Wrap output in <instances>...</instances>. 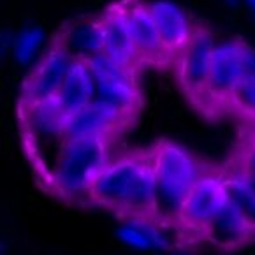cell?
Instances as JSON below:
<instances>
[{"label":"cell","instance_id":"6da1fadb","mask_svg":"<svg viewBox=\"0 0 255 255\" xmlns=\"http://www.w3.org/2000/svg\"><path fill=\"white\" fill-rule=\"evenodd\" d=\"M111 143L113 137L104 135L65 139L48 188L67 203L88 201L92 185L111 160Z\"/></svg>","mask_w":255,"mask_h":255},{"label":"cell","instance_id":"7a4b0ae2","mask_svg":"<svg viewBox=\"0 0 255 255\" xmlns=\"http://www.w3.org/2000/svg\"><path fill=\"white\" fill-rule=\"evenodd\" d=\"M208 169L187 148L174 141L164 139L155 144L153 171L157 180L158 220L178 222L188 192Z\"/></svg>","mask_w":255,"mask_h":255},{"label":"cell","instance_id":"3957f363","mask_svg":"<svg viewBox=\"0 0 255 255\" xmlns=\"http://www.w3.org/2000/svg\"><path fill=\"white\" fill-rule=\"evenodd\" d=\"M67 113L64 111L58 99L49 97L34 104H19V122L25 148L28 153H34L32 164L37 167L41 162L42 150L46 146H64Z\"/></svg>","mask_w":255,"mask_h":255},{"label":"cell","instance_id":"277c9868","mask_svg":"<svg viewBox=\"0 0 255 255\" xmlns=\"http://www.w3.org/2000/svg\"><path fill=\"white\" fill-rule=\"evenodd\" d=\"M150 153L151 148L128 151L117 158H111L92 185L88 203L120 215L127 203L135 176L148 160Z\"/></svg>","mask_w":255,"mask_h":255},{"label":"cell","instance_id":"5b68a950","mask_svg":"<svg viewBox=\"0 0 255 255\" xmlns=\"http://www.w3.org/2000/svg\"><path fill=\"white\" fill-rule=\"evenodd\" d=\"M87 62L95 76V102L111 106L132 118L137 117L143 106L137 76L109 60L104 53L90 56Z\"/></svg>","mask_w":255,"mask_h":255},{"label":"cell","instance_id":"8992f818","mask_svg":"<svg viewBox=\"0 0 255 255\" xmlns=\"http://www.w3.org/2000/svg\"><path fill=\"white\" fill-rule=\"evenodd\" d=\"M227 199L229 195L225 188V174L208 169L188 192L178 217V224L187 234H197L203 240L204 231L224 208Z\"/></svg>","mask_w":255,"mask_h":255},{"label":"cell","instance_id":"52a82bcc","mask_svg":"<svg viewBox=\"0 0 255 255\" xmlns=\"http://www.w3.org/2000/svg\"><path fill=\"white\" fill-rule=\"evenodd\" d=\"M72 60L74 56L64 44L62 35L56 34L49 42L48 49L39 58L37 65L26 76L19 104H34V102L55 97L60 90Z\"/></svg>","mask_w":255,"mask_h":255},{"label":"cell","instance_id":"ba28073f","mask_svg":"<svg viewBox=\"0 0 255 255\" xmlns=\"http://www.w3.org/2000/svg\"><path fill=\"white\" fill-rule=\"evenodd\" d=\"M215 39L204 26L195 25L190 42L178 58V79L185 95L197 108H203L208 79L211 72V60L215 51Z\"/></svg>","mask_w":255,"mask_h":255},{"label":"cell","instance_id":"9c48e42d","mask_svg":"<svg viewBox=\"0 0 255 255\" xmlns=\"http://www.w3.org/2000/svg\"><path fill=\"white\" fill-rule=\"evenodd\" d=\"M243 44L241 39H233L215 46L206 95L201 109H217L231 104L234 88L247 76L243 64Z\"/></svg>","mask_w":255,"mask_h":255},{"label":"cell","instance_id":"30bf717a","mask_svg":"<svg viewBox=\"0 0 255 255\" xmlns=\"http://www.w3.org/2000/svg\"><path fill=\"white\" fill-rule=\"evenodd\" d=\"M102 21V53L109 60L122 65L127 71L137 76L139 69L143 67L141 56L135 48L130 26L127 21L124 4H113L101 14Z\"/></svg>","mask_w":255,"mask_h":255},{"label":"cell","instance_id":"8fae6325","mask_svg":"<svg viewBox=\"0 0 255 255\" xmlns=\"http://www.w3.org/2000/svg\"><path fill=\"white\" fill-rule=\"evenodd\" d=\"M122 4H124L128 26H130L132 37H134L135 48H137L143 65H158L160 67V65L173 64L167 51L162 46L150 4L143 0H122Z\"/></svg>","mask_w":255,"mask_h":255},{"label":"cell","instance_id":"7c38bea8","mask_svg":"<svg viewBox=\"0 0 255 255\" xmlns=\"http://www.w3.org/2000/svg\"><path fill=\"white\" fill-rule=\"evenodd\" d=\"M134 120L135 118L128 117L111 106L94 101L87 108L79 109L78 113L67 118L65 135L67 139L92 137V135H104V137L115 139Z\"/></svg>","mask_w":255,"mask_h":255},{"label":"cell","instance_id":"4fadbf2b","mask_svg":"<svg viewBox=\"0 0 255 255\" xmlns=\"http://www.w3.org/2000/svg\"><path fill=\"white\" fill-rule=\"evenodd\" d=\"M203 240L217 247L218 250L234 252L255 240V227L245 217L243 211L233 201L227 199L224 208L204 231Z\"/></svg>","mask_w":255,"mask_h":255},{"label":"cell","instance_id":"5bb4252c","mask_svg":"<svg viewBox=\"0 0 255 255\" xmlns=\"http://www.w3.org/2000/svg\"><path fill=\"white\" fill-rule=\"evenodd\" d=\"M150 9L155 23H157L162 46L167 51L171 62L176 64L194 35L195 25H192L183 9L167 0L151 2Z\"/></svg>","mask_w":255,"mask_h":255},{"label":"cell","instance_id":"9a60e30c","mask_svg":"<svg viewBox=\"0 0 255 255\" xmlns=\"http://www.w3.org/2000/svg\"><path fill=\"white\" fill-rule=\"evenodd\" d=\"M178 222H162L158 218H125L118 238L135 250H164L169 252L178 247L176 236L171 231L176 229Z\"/></svg>","mask_w":255,"mask_h":255},{"label":"cell","instance_id":"2e32d148","mask_svg":"<svg viewBox=\"0 0 255 255\" xmlns=\"http://www.w3.org/2000/svg\"><path fill=\"white\" fill-rule=\"evenodd\" d=\"M56 99L62 104L67 117L87 108L95 101V76L87 58H74L64 78Z\"/></svg>","mask_w":255,"mask_h":255},{"label":"cell","instance_id":"e0dca14e","mask_svg":"<svg viewBox=\"0 0 255 255\" xmlns=\"http://www.w3.org/2000/svg\"><path fill=\"white\" fill-rule=\"evenodd\" d=\"M118 217L122 220L132 217L139 218H157V180L153 171V148L141 167L135 181L130 188V194L127 197V203Z\"/></svg>","mask_w":255,"mask_h":255},{"label":"cell","instance_id":"ac0fdd59","mask_svg":"<svg viewBox=\"0 0 255 255\" xmlns=\"http://www.w3.org/2000/svg\"><path fill=\"white\" fill-rule=\"evenodd\" d=\"M62 41L74 58H90L102 53V21L101 16L79 19L58 30Z\"/></svg>","mask_w":255,"mask_h":255},{"label":"cell","instance_id":"d6986e66","mask_svg":"<svg viewBox=\"0 0 255 255\" xmlns=\"http://www.w3.org/2000/svg\"><path fill=\"white\" fill-rule=\"evenodd\" d=\"M225 188L229 199L243 211L245 217L255 227V185L245 171L225 174Z\"/></svg>","mask_w":255,"mask_h":255},{"label":"cell","instance_id":"ffe728a7","mask_svg":"<svg viewBox=\"0 0 255 255\" xmlns=\"http://www.w3.org/2000/svg\"><path fill=\"white\" fill-rule=\"evenodd\" d=\"M42 41H44V32L42 28L35 25L25 26L21 32L14 37V46H12V55L16 62L21 65H28L35 53L39 51Z\"/></svg>","mask_w":255,"mask_h":255},{"label":"cell","instance_id":"44dd1931","mask_svg":"<svg viewBox=\"0 0 255 255\" xmlns=\"http://www.w3.org/2000/svg\"><path fill=\"white\" fill-rule=\"evenodd\" d=\"M231 104L240 109L243 115L255 118V74L245 76L238 83L231 97Z\"/></svg>","mask_w":255,"mask_h":255},{"label":"cell","instance_id":"7402d4cb","mask_svg":"<svg viewBox=\"0 0 255 255\" xmlns=\"http://www.w3.org/2000/svg\"><path fill=\"white\" fill-rule=\"evenodd\" d=\"M243 64L247 76L255 74V49L252 46H248L247 42L243 44Z\"/></svg>","mask_w":255,"mask_h":255},{"label":"cell","instance_id":"603a6c76","mask_svg":"<svg viewBox=\"0 0 255 255\" xmlns=\"http://www.w3.org/2000/svg\"><path fill=\"white\" fill-rule=\"evenodd\" d=\"M243 171L250 178H255V146L254 144H252L250 151H248L247 158H245V169Z\"/></svg>","mask_w":255,"mask_h":255},{"label":"cell","instance_id":"cb8c5ba5","mask_svg":"<svg viewBox=\"0 0 255 255\" xmlns=\"http://www.w3.org/2000/svg\"><path fill=\"white\" fill-rule=\"evenodd\" d=\"M9 39H11V32H7V30H4L2 32V51L4 53H7V49H9Z\"/></svg>","mask_w":255,"mask_h":255},{"label":"cell","instance_id":"d4e9b609","mask_svg":"<svg viewBox=\"0 0 255 255\" xmlns=\"http://www.w3.org/2000/svg\"><path fill=\"white\" fill-rule=\"evenodd\" d=\"M247 4H248V7L254 11V14H255V0H247Z\"/></svg>","mask_w":255,"mask_h":255},{"label":"cell","instance_id":"484cf974","mask_svg":"<svg viewBox=\"0 0 255 255\" xmlns=\"http://www.w3.org/2000/svg\"><path fill=\"white\" fill-rule=\"evenodd\" d=\"M227 4H229V5H233V7H234V5H238V4H240V0H227Z\"/></svg>","mask_w":255,"mask_h":255},{"label":"cell","instance_id":"4316f807","mask_svg":"<svg viewBox=\"0 0 255 255\" xmlns=\"http://www.w3.org/2000/svg\"><path fill=\"white\" fill-rule=\"evenodd\" d=\"M252 144L255 146V134H254V137H252Z\"/></svg>","mask_w":255,"mask_h":255},{"label":"cell","instance_id":"83f0119b","mask_svg":"<svg viewBox=\"0 0 255 255\" xmlns=\"http://www.w3.org/2000/svg\"><path fill=\"white\" fill-rule=\"evenodd\" d=\"M247 176H248V174H247ZM248 178H250V176H248ZM250 180H252V183L255 185V178H250Z\"/></svg>","mask_w":255,"mask_h":255}]
</instances>
